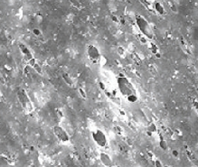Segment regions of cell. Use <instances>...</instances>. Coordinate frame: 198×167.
<instances>
[{"instance_id": "obj_1", "label": "cell", "mask_w": 198, "mask_h": 167, "mask_svg": "<svg viewBox=\"0 0 198 167\" xmlns=\"http://www.w3.org/2000/svg\"><path fill=\"white\" fill-rule=\"evenodd\" d=\"M117 83L118 87L121 94L125 97H128L132 94H136V89H134L133 85L131 84V82L124 76H120L117 79Z\"/></svg>"}, {"instance_id": "obj_2", "label": "cell", "mask_w": 198, "mask_h": 167, "mask_svg": "<svg viewBox=\"0 0 198 167\" xmlns=\"http://www.w3.org/2000/svg\"><path fill=\"white\" fill-rule=\"evenodd\" d=\"M136 22H137V25H138L139 30L141 31L144 35H146L148 38H152L153 37L152 28H151L149 23L144 17H142L140 16H138L136 17Z\"/></svg>"}, {"instance_id": "obj_3", "label": "cell", "mask_w": 198, "mask_h": 167, "mask_svg": "<svg viewBox=\"0 0 198 167\" xmlns=\"http://www.w3.org/2000/svg\"><path fill=\"white\" fill-rule=\"evenodd\" d=\"M91 135H92L93 140L95 141V143L99 145V147H105L106 145L108 144V140H107L106 135L101 130L97 129V130L92 131Z\"/></svg>"}, {"instance_id": "obj_4", "label": "cell", "mask_w": 198, "mask_h": 167, "mask_svg": "<svg viewBox=\"0 0 198 167\" xmlns=\"http://www.w3.org/2000/svg\"><path fill=\"white\" fill-rule=\"evenodd\" d=\"M54 133L56 135V137L62 142H68L70 140V137L68 134L66 133V131L61 127L55 126L54 128Z\"/></svg>"}, {"instance_id": "obj_5", "label": "cell", "mask_w": 198, "mask_h": 167, "mask_svg": "<svg viewBox=\"0 0 198 167\" xmlns=\"http://www.w3.org/2000/svg\"><path fill=\"white\" fill-rule=\"evenodd\" d=\"M18 98H19L21 105L23 106V108L25 109L26 110H31L32 107H31L30 99H29V98L27 97V95L24 90H19L18 91Z\"/></svg>"}, {"instance_id": "obj_6", "label": "cell", "mask_w": 198, "mask_h": 167, "mask_svg": "<svg viewBox=\"0 0 198 167\" xmlns=\"http://www.w3.org/2000/svg\"><path fill=\"white\" fill-rule=\"evenodd\" d=\"M88 56L93 62H96L100 59V54L99 50L93 45H90L88 47Z\"/></svg>"}, {"instance_id": "obj_7", "label": "cell", "mask_w": 198, "mask_h": 167, "mask_svg": "<svg viewBox=\"0 0 198 167\" xmlns=\"http://www.w3.org/2000/svg\"><path fill=\"white\" fill-rule=\"evenodd\" d=\"M100 162L106 166H110L112 164V161L110 157V155L107 154L106 153H100Z\"/></svg>"}, {"instance_id": "obj_8", "label": "cell", "mask_w": 198, "mask_h": 167, "mask_svg": "<svg viewBox=\"0 0 198 167\" xmlns=\"http://www.w3.org/2000/svg\"><path fill=\"white\" fill-rule=\"evenodd\" d=\"M19 48L21 49V51H22V53L26 56V58H27L28 61H30L31 59H33V56H32V54H31L29 49L25 45H24L23 44H19Z\"/></svg>"}, {"instance_id": "obj_9", "label": "cell", "mask_w": 198, "mask_h": 167, "mask_svg": "<svg viewBox=\"0 0 198 167\" xmlns=\"http://www.w3.org/2000/svg\"><path fill=\"white\" fill-rule=\"evenodd\" d=\"M127 99H128V101H129V102H130V103H134V102H136V101L138 100L137 94H132V95L128 96V97H127Z\"/></svg>"}, {"instance_id": "obj_10", "label": "cell", "mask_w": 198, "mask_h": 167, "mask_svg": "<svg viewBox=\"0 0 198 167\" xmlns=\"http://www.w3.org/2000/svg\"><path fill=\"white\" fill-rule=\"evenodd\" d=\"M156 10L159 13V14H164V8H163V6H161V4L160 3H156Z\"/></svg>"}, {"instance_id": "obj_11", "label": "cell", "mask_w": 198, "mask_h": 167, "mask_svg": "<svg viewBox=\"0 0 198 167\" xmlns=\"http://www.w3.org/2000/svg\"><path fill=\"white\" fill-rule=\"evenodd\" d=\"M159 147H160L163 150H166V149H168V143H166V141H165L164 139H162V140L159 142Z\"/></svg>"}, {"instance_id": "obj_12", "label": "cell", "mask_w": 198, "mask_h": 167, "mask_svg": "<svg viewBox=\"0 0 198 167\" xmlns=\"http://www.w3.org/2000/svg\"><path fill=\"white\" fill-rule=\"evenodd\" d=\"M62 78L64 79V80H65V82H67L68 84H71V78L67 75V73H62Z\"/></svg>"}, {"instance_id": "obj_13", "label": "cell", "mask_w": 198, "mask_h": 167, "mask_svg": "<svg viewBox=\"0 0 198 167\" xmlns=\"http://www.w3.org/2000/svg\"><path fill=\"white\" fill-rule=\"evenodd\" d=\"M34 68L35 69V70L38 72V73H42V69L40 68V66L37 64V63H35V65H34Z\"/></svg>"}, {"instance_id": "obj_14", "label": "cell", "mask_w": 198, "mask_h": 167, "mask_svg": "<svg viewBox=\"0 0 198 167\" xmlns=\"http://www.w3.org/2000/svg\"><path fill=\"white\" fill-rule=\"evenodd\" d=\"M149 130L152 131V132H155V131H156V127H155V125H154V124H150Z\"/></svg>"}, {"instance_id": "obj_15", "label": "cell", "mask_w": 198, "mask_h": 167, "mask_svg": "<svg viewBox=\"0 0 198 167\" xmlns=\"http://www.w3.org/2000/svg\"><path fill=\"white\" fill-rule=\"evenodd\" d=\"M35 59L33 58V59H31L30 61H29V64L31 65V66H34L35 65Z\"/></svg>"}, {"instance_id": "obj_16", "label": "cell", "mask_w": 198, "mask_h": 167, "mask_svg": "<svg viewBox=\"0 0 198 167\" xmlns=\"http://www.w3.org/2000/svg\"><path fill=\"white\" fill-rule=\"evenodd\" d=\"M172 154H173L174 156H175V157H177V156H178V154H178V152L176 151V150H174V151L172 152Z\"/></svg>"}, {"instance_id": "obj_17", "label": "cell", "mask_w": 198, "mask_h": 167, "mask_svg": "<svg viewBox=\"0 0 198 167\" xmlns=\"http://www.w3.org/2000/svg\"><path fill=\"white\" fill-rule=\"evenodd\" d=\"M100 89H105V86H104V84L102 82H100Z\"/></svg>"}, {"instance_id": "obj_18", "label": "cell", "mask_w": 198, "mask_h": 167, "mask_svg": "<svg viewBox=\"0 0 198 167\" xmlns=\"http://www.w3.org/2000/svg\"><path fill=\"white\" fill-rule=\"evenodd\" d=\"M119 51H119V54H124V50H123L122 48H120Z\"/></svg>"}, {"instance_id": "obj_19", "label": "cell", "mask_w": 198, "mask_h": 167, "mask_svg": "<svg viewBox=\"0 0 198 167\" xmlns=\"http://www.w3.org/2000/svg\"><path fill=\"white\" fill-rule=\"evenodd\" d=\"M34 34H35V35H39V34H40V32L38 31V29H34Z\"/></svg>"}, {"instance_id": "obj_20", "label": "cell", "mask_w": 198, "mask_h": 167, "mask_svg": "<svg viewBox=\"0 0 198 167\" xmlns=\"http://www.w3.org/2000/svg\"><path fill=\"white\" fill-rule=\"evenodd\" d=\"M155 164L157 165V166H161V165H162V164L159 163V161H157V162H156V163H155Z\"/></svg>"}]
</instances>
